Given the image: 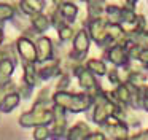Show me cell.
Wrapping results in <instances>:
<instances>
[{"instance_id":"obj_1","label":"cell","mask_w":148,"mask_h":140,"mask_svg":"<svg viewBox=\"0 0 148 140\" xmlns=\"http://www.w3.org/2000/svg\"><path fill=\"white\" fill-rule=\"evenodd\" d=\"M94 95L88 92H70L61 91L53 94V105L62 108L67 113H84L94 107Z\"/></svg>"},{"instance_id":"obj_2","label":"cell","mask_w":148,"mask_h":140,"mask_svg":"<svg viewBox=\"0 0 148 140\" xmlns=\"http://www.w3.org/2000/svg\"><path fill=\"white\" fill-rule=\"evenodd\" d=\"M119 108H126V107H119V105L113 104V102L105 95V91H102L96 97V102H94V107H92V115H91V119H92L94 124H97V126L102 127L112 116H116V113H118Z\"/></svg>"},{"instance_id":"obj_3","label":"cell","mask_w":148,"mask_h":140,"mask_svg":"<svg viewBox=\"0 0 148 140\" xmlns=\"http://www.w3.org/2000/svg\"><path fill=\"white\" fill-rule=\"evenodd\" d=\"M19 124L23 127H40L51 126L53 123V107L51 108H30L29 111L19 116Z\"/></svg>"},{"instance_id":"obj_4","label":"cell","mask_w":148,"mask_h":140,"mask_svg":"<svg viewBox=\"0 0 148 140\" xmlns=\"http://www.w3.org/2000/svg\"><path fill=\"white\" fill-rule=\"evenodd\" d=\"M107 25H108V22H107V19L102 16V18L88 21L86 27H84L88 30V34H89L91 40H92L99 48H102V49H105V51L113 46L112 41L108 40V35H107Z\"/></svg>"},{"instance_id":"obj_5","label":"cell","mask_w":148,"mask_h":140,"mask_svg":"<svg viewBox=\"0 0 148 140\" xmlns=\"http://www.w3.org/2000/svg\"><path fill=\"white\" fill-rule=\"evenodd\" d=\"M89 45H91V38L89 34H88L86 29H80L77 30L73 40H72V51L69 54V59L73 60L75 65L83 62V59H86L88 51H89Z\"/></svg>"},{"instance_id":"obj_6","label":"cell","mask_w":148,"mask_h":140,"mask_svg":"<svg viewBox=\"0 0 148 140\" xmlns=\"http://www.w3.org/2000/svg\"><path fill=\"white\" fill-rule=\"evenodd\" d=\"M72 72H73V76H77V80H78V83H80L83 92H88V94L94 95V99H96L97 95H99L100 92L103 91V89L100 88L97 78L86 69V67L83 65V64H78V65H75Z\"/></svg>"},{"instance_id":"obj_7","label":"cell","mask_w":148,"mask_h":140,"mask_svg":"<svg viewBox=\"0 0 148 140\" xmlns=\"http://www.w3.org/2000/svg\"><path fill=\"white\" fill-rule=\"evenodd\" d=\"M69 130V121H67V111L62 108L54 107L53 105V123L49 126V132H51V140H65Z\"/></svg>"},{"instance_id":"obj_8","label":"cell","mask_w":148,"mask_h":140,"mask_svg":"<svg viewBox=\"0 0 148 140\" xmlns=\"http://www.w3.org/2000/svg\"><path fill=\"white\" fill-rule=\"evenodd\" d=\"M102 132L110 140H127L129 139V127L116 116H112L102 126Z\"/></svg>"},{"instance_id":"obj_9","label":"cell","mask_w":148,"mask_h":140,"mask_svg":"<svg viewBox=\"0 0 148 140\" xmlns=\"http://www.w3.org/2000/svg\"><path fill=\"white\" fill-rule=\"evenodd\" d=\"M14 48L18 51V56L23 59V64H37V48L34 40L21 35L14 41Z\"/></svg>"},{"instance_id":"obj_10","label":"cell","mask_w":148,"mask_h":140,"mask_svg":"<svg viewBox=\"0 0 148 140\" xmlns=\"http://www.w3.org/2000/svg\"><path fill=\"white\" fill-rule=\"evenodd\" d=\"M37 48V64H46L54 59V43L49 37L42 35L35 40Z\"/></svg>"},{"instance_id":"obj_11","label":"cell","mask_w":148,"mask_h":140,"mask_svg":"<svg viewBox=\"0 0 148 140\" xmlns=\"http://www.w3.org/2000/svg\"><path fill=\"white\" fill-rule=\"evenodd\" d=\"M105 57L110 60V62L113 64L115 67H127L129 65V56H127V49H126V46H123V45H113L112 48H108V49L105 51Z\"/></svg>"},{"instance_id":"obj_12","label":"cell","mask_w":148,"mask_h":140,"mask_svg":"<svg viewBox=\"0 0 148 140\" xmlns=\"http://www.w3.org/2000/svg\"><path fill=\"white\" fill-rule=\"evenodd\" d=\"M61 64H62L61 59H53L46 64H40V67H37L40 81H46V80L61 76L64 73V70L61 69Z\"/></svg>"},{"instance_id":"obj_13","label":"cell","mask_w":148,"mask_h":140,"mask_svg":"<svg viewBox=\"0 0 148 140\" xmlns=\"http://www.w3.org/2000/svg\"><path fill=\"white\" fill-rule=\"evenodd\" d=\"M54 6L58 8L59 14L62 16V19L67 24H70V25L73 24L78 16V11H80V8L73 2H54Z\"/></svg>"},{"instance_id":"obj_14","label":"cell","mask_w":148,"mask_h":140,"mask_svg":"<svg viewBox=\"0 0 148 140\" xmlns=\"http://www.w3.org/2000/svg\"><path fill=\"white\" fill-rule=\"evenodd\" d=\"M45 5H46L45 0H21V2L18 3L21 13H23V14H26V16H29V18L43 13Z\"/></svg>"},{"instance_id":"obj_15","label":"cell","mask_w":148,"mask_h":140,"mask_svg":"<svg viewBox=\"0 0 148 140\" xmlns=\"http://www.w3.org/2000/svg\"><path fill=\"white\" fill-rule=\"evenodd\" d=\"M91 132H92V130H91L89 124L84 123V121H78V123H75L72 127H69L65 140H84Z\"/></svg>"},{"instance_id":"obj_16","label":"cell","mask_w":148,"mask_h":140,"mask_svg":"<svg viewBox=\"0 0 148 140\" xmlns=\"http://www.w3.org/2000/svg\"><path fill=\"white\" fill-rule=\"evenodd\" d=\"M18 65L16 59H2L0 60V86L11 81V76Z\"/></svg>"},{"instance_id":"obj_17","label":"cell","mask_w":148,"mask_h":140,"mask_svg":"<svg viewBox=\"0 0 148 140\" xmlns=\"http://www.w3.org/2000/svg\"><path fill=\"white\" fill-rule=\"evenodd\" d=\"M49 27H51V21H49V16H46L45 13H40L30 18V29L35 34H45Z\"/></svg>"},{"instance_id":"obj_18","label":"cell","mask_w":148,"mask_h":140,"mask_svg":"<svg viewBox=\"0 0 148 140\" xmlns=\"http://www.w3.org/2000/svg\"><path fill=\"white\" fill-rule=\"evenodd\" d=\"M37 67L38 64H23V69H24V75H23V81L26 84L32 86H38L40 78H38V72H37Z\"/></svg>"},{"instance_id":"obj_19","label":"cell","mask_w":148,"mask_h":140,"mask_svg":"<svg viewBox=\"0 0 148 140\" xmlns=\"http://www.w3.org/2000/svg\"><path fill=\"white\" fill-rule=\"evenodd\" d=\"M53 107V94L51 88H43L40 89V92L37 94V99L34 102L32 108H51Z\"/></svg>"},{"instance_id":"obj_20","label":"cell","mask_w":148,"mask_h":140,"mask_svg":"<svg viewBox=\"0 0 148 140\" xmlns=\"http://www.w3.org/2000/svg\"><path fill=\"white\" fill-rule=\"evenodd\" d=\"M86 5H88V21L102 18L103 13H105L107 5L100 0H91V2H86Z\"/></svg>"},{"instance_id":"obj_21","label":"cell","mask_w":148,"mask_h":140,"mask_svg":"<svg viewBox=\"0 0 148 140\" xmlns=\"http://www.w3.org/2000/svg\"><path fill=\"white\" fill-rule=\"evenodd\" d=\"M84 67H86L94 76H103V75H107V72H108L107 64L103 62V60H100V59H88L86 64H84Z\"/></svg>"},{"instance_id":"obj_22","label":"cell","mask_w":148,"mask_h":140,"mask_svg":"<svg viewBox=\"0 0 148 140\" xmlns=\"http://www.w3.org/2000/svg\"><path fill=\"white\" fill-rule=\"evenodd\" d=\"M21 102V95L18 94V92H11V94H8L7 97L3 99V102L0 104V111L2 113H10V111H13L14 108L19 105Z\"/></svg>"},{"instance_id":"obj_23","label":"cell","mask_w":148,"mask_h":140,"mask_svg":"<svg viewBox=\"0 0 148 140\" xmlns=\"http://www.w3.org/2000/svg\"><path fill=\"white\" fill-rule=\"evenodd\" d=\"M16 18V8L8 3H0V27H3L5 21H11Z\"/></svg>"},{"instance_id":"obj_24","label":"cell","mask_w":148,"mask_h":140,"mask_svg":"<svg viewBox=\"0 0 148 140\" xmlns=\"http://www.w3.org/2000/svg\"><path fill=\"white\" fill-rule=\"evenodd\" d=\"M75 34H77V32L73 30V27H72L70 24L64 25V27H61V29L58 30V37H59V40H61L62 43H67V41L73 40Z\"/></svg>"},{"instance_id":"obj_25","label":"cell","mask_w":148,"mask_h":140,"mask_svg":"<svg viewBox=\"0 0 148 140\" xmlns=\"http://www.w3.org/2000/svg\"><path fill=\"white\" fill-rule=\"evenodd\" d=\"M70 80H72V75L69 72H64L59 78L58 84H56V92H61V91H67L69 86H70Z\"/></svg>"},{"instance_id":"obj_26","label":"cell","mask_w":148,"mask_h":140,"mask_svg":"<svg viewBox=\"0 0 148 140\" xmlns=\"http://www.w3.org/2000/svg\"><path fill=\"white\" fill-rule=\"evenodd\" d=\"M16 89H18V84L11 80L10 83H7V84H2L0 86V104L3 102V99L7 97L8 94H11V92H16Z\"/></svg>"},{"instance_id":"obj_27","label":"cell","mask_w":148,"mask_h":140,"mask_svg":"<svg viewBox=\"0 0 148 140\" xmlns=\"http://www.w3.org/2000/svg\"><path fill=\"white\" fill-rule=\"evenodd\" d=\"M51 137L49 126H40L34 129V140H48Z\"/></svg>"},{"instance_id":"obj_28","label":"cell","mask_w":148,"mask_h":140,"mask_svg":"<svg viewBox=\"0 0 148 140\" xmlns=\"http://www.w3.org/2000/svg\"><path fill=\"white\" fill-rule=\"evenodd\" d=\"M16 92L21 95V99H30L32 97V92H34V88L29 84H26V83H21V84H18V89Z\"/></svg>"},{"instance_id":"obj_29","label":"cell","mask_w":148,"mask_h":140,"mask_svg":"<svg viewBox=\"0 0 148 140\" xmlns=\"http://www.w3.org/2000/svg\"><path fill=\"white\" fill-rule=\"evenodd\" d=\"M140 107L148 111V86L140 88Z\"/></svg>"},{"instance_id":"obj_30","label":"cell","mask_w":148,"mask_h":140,"mask_svg":"<svg viewBox=\"0 0 148 140\" xmlns=\"http://www.w3.org/2000/svg\"><path fill=\"white\" fill-rule=\"evenodd\" d=\"M137 60L140 62V65L143 67V69H148V48H142L140 53H138Z\"/></svg>"},{"instance_id":"obj_31","label":"cell","mask_w":148,"mask_h":140,"mask_svg":"<svg viewBox=\"0 0 148 140\" xmlns=\"http://www.w3.org/2000/svg\"><path fill=\"white\" fill-rule=\"evenodd\" d=\"M107 76H108V80H110V83H113V84H121V78H119V73H118V70L116 69H112V70H108L107 72Z\"/></svg>"},{"instance_id":"obj_32","label":"cell","mask_w":148,"mask_h":140,"mask_svg":"<svg viewBox=\"0 0 148 140\" xmlns=\"http://www.w3.org/2000/svg\"><path fill=\"white\" fill-rule=\"evenodd\" d=\"M84 140H107V137L102 130H94V132H91Z\"/></svg>"},{"instance_id":"obj_33","label":"cell","mask_w":148,"mask_h":140,"mask_svg":"<svg viewBox=\"0 0 148 140\" xmlns=\"http://www.w3.org/2000/svg\"><path fill=\"white\" fill-rule=\"evenodd\" d=\"M127 140H148V129L142 130V132L135 134V135H131Z\"/></svg>"},{"instance_id":"obj_34","label":"cell","mask_w":148,"mask_h":140,"mask_svg":"<svg viewBox=\"0 0 148 140\" xmlns=\"http://www.w3.org/2000/svg\"><path fill=\"white\" fill-rule=\"evenodd\" d=\"M5 40V34H3V27H0V48H2V43Z\"/></svg>"}]
</instances>
